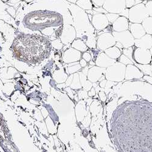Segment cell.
Returning a JSON list of instances; mask_svg holds the SVG:
<instances>
[{
    "label": "cell",
    "mask_w": 152,
    "mask_h": 152,
    "mask_svg": "<svg viewBox=\"0 0 152 152\" xmlns=\"http://www.w3.org/2000/svg\"><path fill=\"white\" fill-rule=\"evenodd\" d=\"M68 9L72 17V26L76 31V37L85 43L87 37L94 33L95 29L88 18L85 10L74 4H70Z\"/></svg>",
    "instance_id": "obj_1"
},
{
    "label": "cell",
    "mask_w": 152,
    "mask_h": 152,
    "mask_svg": "<svg viewBox=\"0 0 152 152\" xmlns=\"http://www.w3.org/2000/svg\"><path fill=\"white\" fill-rule=\"evenodd\" d=\"M126 66L121 63L116 62L113 65L107 68L105 71V77L112 82H121L125 75Z\"/></svg>",
    "instance_id": "obj_2"
},
{
    "label": "cell",
    "mask_w": 152,
    "mask_h": 152,
    "mask_svg": "<svg viewBox=\"0 0 152 152\" xmlns=\"http://www.w3.org/2000/svg\"><path fill=\"white\" fill-rule=\"evenodd\" d=\"M148 16L145 4L142 3L137 4L129 9V20L132 23L141 24Z\"/></svg>",
    "instance_id": "obj_3"
},
{
    "label": "cell",
    "mask_w": 152,
    "mask_h": 152,
    "mask_svg": "<svg viewBox=\"0 0 152 152\" xmlns=\"http://www.w3.org/2000/svg\"><path fill=\"white\" fill-rule=\"evenodd\" d=\"M116 41L112 33L106 32L100 34L97 39V48L104 52L107 49L115 46Z\"/></svg>",
    "instance_id": "obj_4"
},
{
    "label": "cell",
    "mask_w": 152,
    "mask_h": 152,
    "mask_svg": "<svg viewBox=\"0 0 152 152\" xmlns=\"http://www.w3.org/2000/svg\"><path fill=\"white\" fill-rule=\"evenodd\" d=\"M112 34L116 42L122 43L124 48H128L134 45L135 39L129 30L120 32L113 31Z\"/></svg>",
    "instance_id": "obj_5"
},
{
    "label": "cell",
    "mask_w": 152,
    "mask_h": 152,
    "mask_svg": "<svg viewBox=\"0 0 152 152\" xmlns=\"http://www.w3.org/2000/svg\"><path fill=\"white\" fill-rule=\"evenodd\" d=\"M102 7L108 13L119 14L126 8L125 0H105Z\"/></svg>",
    "instance_id": "obj_6"
},
{
    "label": "cell",
    "mask_w": 152,
    "mask_h": 152,
    "mask_svg": "<svg viewBox=\"0 0 152 152\" xmlns=\"http://www.w3.org/2000/svg\"><path fill=\"white\" fill-rule=\"evenodd\" d=\"M76 38V31L72 25L65 24L63 26L60 39L65 45H69Z\"/></svg>",
    "instance_id": "obj_7"
},
{
    "label": "cell",
    "mask_w": 152,
    "mask_h": 152,
    "mask_svg": "<svg viewBox=\"0 0 152 152\" xmlns=\"http://www.w3.org/2000/svg\"><path fill=\"white\" fill-rule=\"evenodd\" d=\"M151 57L152 56L148 49L136 48L133 50V58L138 64H149L151 62Z\"/></svg>",
    "instance_id": "obj_8"
},
{
    "label": "cell",
    "mask_w": 152,
    "mask_h": 152,
    "mask_svg": "<svg viewBox=\"0 0 152 152\" xmlns=\"http://www.w3.org/2000/svg\"><path fill=\"white\" fill-rule=\"evenodd\" d=\"M109 23L105 14H99L93 15L91 24L94 28L98 31H102L107 28Z\"/></svg>",
    "instance_id": "obj_9"
},
{
    "label": "cell",
    "mask_w": 152,
    "mask_h": 152,
    "mask_svg": "<svg viewBox=\"0 0 152 152\" xmlns=\"http://www.w3.org/2000/svg\"><path fill=\"white\" fill-rule=\"evenodd\" d=\"M82 57L81 52L72 48H68L63 53V60L66 63L77 62L80 60Z\"/></svg>",
    "instance_id": "obj_10"
},
{
    "label": "cell",
    "mask_w": 152,
    "mask_h": 152,
    "mask_svg": "<svg viewBox=\"0 0 152 152\" xmlns=\"http://www.w3.org/2000/svg\"><path fill=\"white\" fill-rule=\"evenodd\" d=\"M116 62V60L110 58L105 53H100L96 58L95 64L100 68H107L113 65Z\"/></svg>",
    "instance_id": "obj_11"
},
{
    "label": "cell",
    "mask_w": 152,
    "mask_h": 152,
    "mask_svg": "<svg viewBox=\"0 0 152 152\" xmlns=\"http://www.w3.org/2000/svg\"><path fill=\"white\" fill-rule=\"evenodd\" d=\"M129 23L128 18L119 16V17L112 24L113 31L120 32L129 30Z\"/></svg>",
    "instance_id": "obj_12"
},
{
    "label": "cell",
    "mask_w": 152,
    "mask_h": 152,
    "mask_svg": "<svg viewBox=\"0 0 152 152\" xmlns=\"http://www.w3.org/2000/svg\"><path fill=\"white\" fill-rule=\"evenodd\" d=\"M106 69L99 66H93L90 69L88 72V78L92 82H96L102 77L105 72Z\"/></svg>",
    "instance_id": "obj_13"
},
{
    "label": "cell",
    "mask_w": 152,
    "mask_h": 152,
    "mask_svg": "<svg viewBox=\"0 0 152 152\" xmlns=\"http://www.w3.org/2000/svg\"><path fill=\"white\" fill-rule=\"evenodd\" d=\"M143 77V73L133 65H128L126 67L125 77L126 80H131L134 78H141Z\"/></svg>",
    "instance_id": "obj_14"
},
{
    "label": "cell",
    "mask_w": 152,
    "mask_h": 152,
    "mask_svg": "<svg viewBox=\"0 0 152 152\" xmlns=\"http://www.w3.org/2000/svg\"><path fill=\"white\" fill-rule=\"evenodd\" d=\"M129 31L134 38V39H139L146 34V32L142 24L129 23Z\"/></svg>",
    "instance_id": "obj_15"
},
{
    "label": "cell",
    "mask_w": 152,
    "mask_h": 152,
    "mask_svg": "<svg viewBox=\"0 0 152 152\" xmlns=\"http://www.w3.org/2000/svg\"><path fill=\"white\" fill-rule=\"evenodd\" d=\"M134 46L138 48L150 49L152 46V37L151 35L146 34L139 39L134 40Z\"/></svg>",
    "instance_id": "obj_16"
},
{
    "label": "cell",
    "mask_w": 152,
    "mask_h": 152,
    "mask_svg": "<svg viewBox=\"0 0 152 152\" xmlns=\"http://www.w3.org/2000/svg\"><path fill=\"white\" fill-rule=\"evenodd\" d=\"M104 53L110 58L112 59H115V60H116L117 58L120 57V56L122 55L121 50L115 46L107 49V50H105Z\"/></svg>",
    "instance_id": "obj_17"
},
{
    "label": "cell",
    "mask_w": 152,
    "mask_h": 152,
    "mask_svg": "<svg viewBox=\"0 0 152 152\" xmlns=\"http://www.w3.org/2000/svg\"><path fill=\"white\" fill-rule=\"evenodd\" d=\"M71 47L81 53H85L88 50V46L84 41L81 39H75L71 43Z\"/></svg>",
    "instance_id": "obj_18"
},
{
    "label": "cell",
    "mask_w": 152,
    "mask_h": 152,
    "mask_svg": "<svg viewBox=\"0 0 152 152\" xmlns=\"http://www.w3.org/2000/svg\"><path fill=\"white\" fill-rule=\"evenodd\" d=\"M75 4L84 10H92L93 9V4L91 0H79Z\"/></svg>",
    "instance_id": "obj_19"
},
{
    "label": "cell",
    "mask_w": 152,
    "mask_h": 152,
    "mask_svg": "<svg viewBox=\"0 0 152 152\" xmlns=\"http://www.w3.org/2000/svg\"><path fill=\"white\" fill-rule=\"evenodd\" d=\"M141 24L146 34L152 35V17H148L144 20Z\"/></svg>",
    "instance_id": "obj_20"
},
{
    "label": "cell",
    "mask_w": 152,
    "mask_h": 152,
    "mask_svg": "<svg viewBox=\"0 0 152 152\" xmlns=\"http://www.w3.org/2000/svg\"><path fill=\"white\" fill-rule=\"evenodd\" d=\"M135 66L140 70L142 73L152 76V65L147 64V65H141L138 63H135Z\"/></svg>",
    "instance_id": "obj_21"
},
{
    "label": "cell",
    "mask_w": 152,
    "mask_h": 152,
    "mask_svg": "<svg viewBox=\"0 0 152 152\" xmlns=\"http://www.w3.org/2000/svg\"><path fill=\"white\" fill-rule=\"evenodd\" d=\"M85 43L88 48L91 49H96L97 48V39L94 34H91L87 37Z\"/></svg>",
    "instance_id": "obj_22"
},
{
    "label": "cell",
    "mask_w": 152,
    "mask_h": 152,
    "mask_svg": "<svg viewBox=\"0 0 152 152\" xmlns=\"http://www.w3.org/2000/svg\"><path fill=\"white\" fill-rule=\"evenodd\" d=\"M81 66L79 63V62H74L71 63H69V67L67 69L68 73L72 74L77 72L79 69H81Z\"/></svg>",
    "instance_id": "obj_23"
},
{
    "label": "cell",
    "mask_w": 152,
    "mask_h": 152,
    "mask_svg": "<svg viewBox=\"0 0 152 152\" xmlns=\"http://www.w3.org/2000/svg\"><path fill=\"white\" fill-rule=\"evenodd\" d=\"M133 47H130L128 48H124L122 50V53L123 54L125 55V56L127 57L128 58H129L130 60H132L133 61ZM134 63V61H133Z\"/></svg>",
    "instance_id": "obj_24"
},
{
    "label": "cell",
    "mask_w": 152,
    "mask_h": 152,
    "mask_svg": "<svg viewBox=\"0 0 152 152\" xmlns=\"http://www.w3.org/2000/svg\"><path fill=\"white\" fill-rule=\"evenodd\" d=\"M142 3V1L141 0H125L126 8L130 9L131 7Z\"/></svg>",
    "instance_id": "obj_25"
},
{
    "label": "cell",
    "mask_w": 152,
    "mask_h": 152,
    "mask_svg": "<svg viewBox=\"0 0 152 152\" xmlns=\"http://www.w3.org/2000/svg\"><path fill=\"white\" fill-rule=\"evenodd\" d=\"M119 62L122 63L123 65H133V61L130 60L129 58H128L126 56H125L124 54H122L120 56L119 58Z\"/></svg>",
    "instance_id": "obj_26"
},
{
    "label": "cell",
    "mask_w": 152,
    "mask_h": 152,
    "mask_svg": "<svg viewBox=\"0 0 152 152\" xmlns=\"http://www.w3.org/2000/svg\"><path fill=\"white\" fill-rule=\"evenodd\" d=\"M71 87L73 88H80V84L79 81V77L77 74H75L74 75V79L72 81Z\"/></svg>",
    "instance_id": "obj_27"
},
{
    "label": "cell",
    "mask_w": 152,
    "mask_h": 152,
    "mask_svg": "<svg viewBox=\"0 0 152 152\" xmlns=\"http://www.w3.org/2000/svg\"><path fill=\"white\" fill-rule=\"evenodd\" d=\"M105 15H106L109 23H111V24H113L119 17V15L117 14L107 13V14H105Z\"/></svg>",
    "instance_id": "obj_28"
},
{
    "label": "cell",
    "mask_w": 152,
    "mask_h": 152,
    "mask_svg": "<svg viewBox=\"0 0 152 152\" xmlns=\"http://www.w3.org/2000/svg\"><path fill=\"white\" fill-rule=\"evenodd\" d=\"M52 46L54 48L58 50H60L63 48V44L61 42L60 39H56L52 42Z\"/></svg>",
    "instance_id": "obj_29"
},
{
    "label": "cell",
    "mask_w": 152,
    "mask_h": 152,
    "mask_svg": "<svg viewBox=\"0 0 152 152\" xmlns=\"http://www.w3.org/2000/svg\"><path fill=\"white\" fill-rule=\"evenodd\" d=\"M145 6L147 10L148 16L152 17V1L151 0H149V1H148L147 3L145 4Z\"/></svg>",
    "instance_id": "obj_30"
},
{
    "label": "cell",
    "mask_w": 152,
    "mask_h": 152,
    "mask_svg": "<svg viewBox=\"0 0 152 152\" xmlns=\"http://www.w3.org/2000/svg\"><path fill=\"white\" fill-rule=\"evenodd\" d=\"M105 0H91L93 4L95 7H102Z\"/></svg>",
    "instance_id": "obj_31"
},
{
    "label": "cell",
    "mask_w": 152,
    "mask_h": 152,
    "mask_svg": "<svg viewBox=\"0 0 152 152\" xmlns=\"http://www.w3.org/2000/svg\"><path fill=\"white\" fill-rule=\"evenodd\" d=\"M82 57H83V58L85 60H86L87 62H89V61H91V60L92 59V57H91L90 53H88V52H86V51L85 52V53H83V55H82Z\"/></svg>",
    "instance_id": "obj_32"
},
{
    "label": "cell",
    "mask_w": 152,
    "mask_h": 152,
    "mask_svg": "<svg viewBox=\"0 0 152 152\" xmlns=\"http://www.w3.org/2000/svg\"><path fill=\"white\" fill-rule=\"evenodd\" d=\"M119 16H122V17H124L126 18L129 19V9L128 8H125V9H124L121 13L119 14Z\"/></svg>",
    "instance_id": "obj_33"
},
{
    "label": "cell",
    "mask_w": 152,
    "mask_h": 152,
    "mask_svg": "<svg viewBox=\"0 0 152 152\" xmlns=\"http://www.w3.org/2000/svg\"><path fill=\"white\" fill-rule=\"evenodd\" d=\"M94 10H95L96 12H97L98 14H107L108 12L102 7H93V9Z\"/></svg>",
    "instance_id": "obj_34"
},
{
    "label": "cell",
    "mask_w": 152,
    "mask_h": 152,
    "mask_svg": "<svg viewBox=\"0 0 152 152\" xmlns=\"http://www.w3.org/2000/svg\"><path fill=\"white\" fill-rule=\"evenodd\" d=\"M54 29L52 28H46L45 29V30H43L42 31L43 34H44L45 35H51L53 33H54Z\"/></svg>",
    "instance_id": "obj_35"
},
{
    "label": "cell",
    "mask_w": 152,
    "mask_h": 152,
    "mask_svg": "<svg viewBox=\"0 0 152 152\" xmlns=\"http://www.w3.org/2000/svg\"><path fill=\"white\" fill-rule=\"evenodd\" d=\"M144 79L145 80H146L147 82L152 84V77L151 76H148V75H145L144 77Z\"/></svg>",
    "instance_id": "obj_36"
},
{
    "label": "cell",
    "mask_w": 152,
    "mask_h": 152,
    "mask_svg": "<svg viewBox=\"0 0 152 152\" xmlns=\"http://www.w3.org/2000/svg\"><path fill=\"white\" fill-rule=\"evenodd\" d=\"M8 12H9V14H10L12 16H13V17H14V16H15V9H14L13 7H10V8H9V10H8Z\"/></svg>",
    "instance_id": "obj_37"
},
{
    "label": "cell",
    "mask_w": 152,
    "mask_h": 152,
    "mask_svg": "<svg viewBox=\"0 0 152 152\" xmlns=\"http://www.w3.org/2000/svg\"><path fill=\"white\" fill-rule=\"evenodd\" d=\"M80 65L82 67H85L87 65V61L86 60H85L83 58H82L80 61Z\"/></svg>",
    "instance_id": "obj_38"
},
{
    "label": "cell",
    "mask_w": 152,
    "mask_h": 152,
    "mask_svg": "<svg viewBox=\"0 0 152 152\" xmlns=\"http://www.w3.org/2000/svg\"><path fill=\"white\" fill-rule=\"evenodd\" d=\"M115 46H116V47H117L118 48H119V49L121 50V52L122 51V50H123L124 47H123V45H122V43H120V42H116V45H115Z\"/></svg>",
    "instance_id": "obj_39"
},
{
    "label": "cell",
    "mask_w": 152,
    "mask_h": 152,
    "mask_svg": "<svg viewBox=\"0 0 152 152\" xmlns=\"http://www.w3.org/2000/svg\"><path fill=\"white\" fill-rule=\"evenodd\" d=\"M106 83H107V80L104 79L101 81V82L100 83V86L102 88H104L106 86Z\"/></svg>",
    "instance_id": "obj_40"
},
{
    "label": "cell",
    "mask_w": 152,
    "mask_h": 152,
    "mask_svg": "<svg viewBox=\"0 0 152 152\" xmlns=\"http://www.w3.org/2000/svg\"><path fill=\"white\" fill-rule=\"evenodd\" d=\"M21 1V0H9V3L10 4H18L20 1Z\"/></svg>",
    "instance_id": "obj_41"
},
{
    "label": "cell",
    "mask_w": 152,
    "mask_h": 152,
    "mask_svg": "<svg viewBox=\"0 0 152 152\" xmlns=\"http://www.w3.org/2000/svg\"><path fill=\"white\" fill-rule=\"evenodd\" d=\"M66 1H67L68 2H69V3H76V2H77V1H79V0H66Z\"/></svg>",
    "instance_id": "obj_42"
},
{
    "label": "cell",
    "mask_w": 152,
    "mask_h": 152,
    "mask_svg": "<svg viewBox=\"0 0 152 152\" xmlns=\"http://www.w3.org/2000/svg\"><path fill=\"white\" fill-rule=\"evenodd\" d=\"M88 18H89L90 22L91 23L92 18H93V15H90V14H88Z\"/></svg>",
    "instance_id": "obj_43"
},
{
    "label": "cell",
    "mask_w": 152,
    "mask_h": 152,
    "mask_svg": "<svg viewBox=\"0 0 152 152\" xmlns=\"http://www.w3.org/2000/svg\"><path fill=\"white\" fill-rule=\"evenodd\" d=\"M90 64L91 65H95V63H94L93 61H90Z\"/></svg>",
    "instance_id": "obj_44"
},
{
    "label": "cell",
    "mask_w": 152,
    "mask_h": 152,
    "mask_svg": "<svg viewBox=\"0 0 152 152\" xmlns=\"http://www.w3.org/2000/svg\"><path fill=\"white\" fill-rule=\"evenodd\" d=\"M27 3H30V2H32L33 1H34V0H25Z\"/></svg>",
    "instance_id": "obj_45"
},
{
    "label": "cell",
    "mask_w": 152,
    "mask_h": 152,
    "mask_svg": "<svg viewBox=\"0 0 152 152\" xmlns=\"http://www.w3.org/2000/svg\"><path fill=\"white\" fill-rule=\"evenodd\" d=\"M149 50H150V53H151V54L152 56V46H151V48Z\"/></svg>",
    "instance_id": "obj_46"
},
{
    "label": "cell",
    "mask_w": 152,
    "mask_h": 152,
    "mask_svg": "<svg viewBox=\"0 0 152 152\" xmlns=\"http://www.w3.org/2000/svg\"><path fill=\"white\" fill-rule=\"evenodd\" d=\"M3 1H8V0H3Z\"/></svg>",
    "instance_id": "obj_47"
},
{
    "label": "cell",
    "mask_w": 152,
    "mask_h": 152,
    "mask_svg": "<svg viewBox=\"0 0 152 152\" xmlns=\"http://www.w3.org/2000/svg\"><path fill=\"white\" fill-rule=\"evenodd\" d=\"M151 65H152V57H151Z\"/></svg>",
    "instance_id": "obj_48"
},
{
    "label": "cell",
    "mask_w": 152,
    "mask_h": 152,
    "mask_svg": "<svg viewBox=\"0 0 152 152\" xmlns=\"http://www.w3.org/2000/svg\"><path fill=\"white\" fill-rule=\"evenodd\" d=\"M141 1H144V0H141Z\"/></svg>",
    "instance_id": "obj_49"
},
{
    "label": "cell",
    "mask_w": 152,
    "mask_h": 152,
    "mask_svg": "<svg viewBox=\"0 0 152 152\" xmlns=\"http://www.w3.org/2000/svg\"><path fill=\"white\" fill-rule=\"evenodd\" d=\"M151 37H152V35H151Z\"/></svg>",
    "instance_id": "obj_50"
},
{
    "label": "cell",
    "mask_w": 152,
    "mask_h": 152,
    "mask_svg": "<svg viewBox=\"0 0 152 152\" xmlns=\"http://www.w3.org/2000/svg\"><path fill=\"white\" fill-rule=\"evenodd\" d=\"M151 1H152V0H151Z\"/></svg>",
    "instance_id": "obj_51"
}]
</instances>
